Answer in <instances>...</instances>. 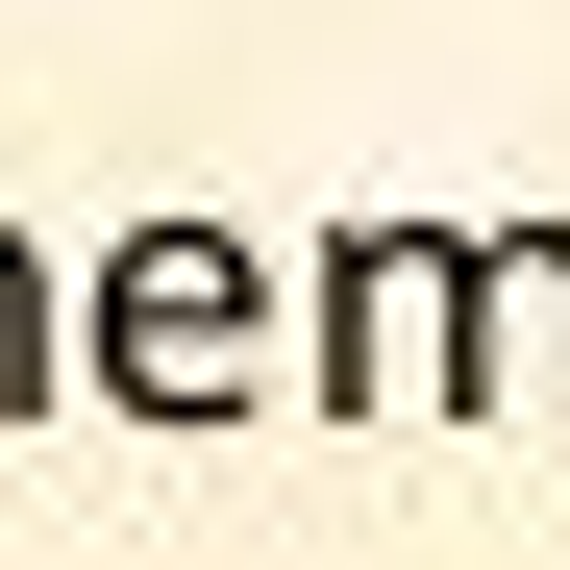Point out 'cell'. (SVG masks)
Listing matches in <instances>:
<instances>
[{"mask_svg":"<svg viewBox=\"0 0 570 570\" xmlns=\"http://www.w3.org/2000/svg\"><path fill=\"white\" fill-rule=\"evenodd\" d=\"M323 397L347 422H446L471 397V224H347V273H323Z\"/></svg>","mask_w":570,"mask_h":570,"instance_id":"6da1fadb","label":"cell"},{"mask_svg":"<svg viewBox=\"0 0 570 570\" xmlns=\"http://www.w3.org/2000/svg\"><path fill=\"white\" fill-rule=\"evenodd\" d=\"M100 372H125L149 422H224L248 372H273V298H248V248H224V224H149V248L100 273Z\"/></svg>","mask_w":570,"mask_h":570,"instance_id":"7a4b0ae2","label":"cell"},{"mask_svg":"<svg viewBox=\"0 0 570 570\" xmlns=\"http://www.w3.org/2000/svg\"><path fill=\"white\" fill-rule=\"evenodd\" d=\"M471 397L570 422V224H497V248H471Z\"/></svg>","mask_w":570,"mask_h":570,"instance_id":"3957f363","label":"cell"},{"mask_svg":"<svg viewBox=\"0 0 570 570\" xmlns=\"http://www.w3.org/2000/svg\"><path fill=\"white\" fill-rule=\"evenodd\" d=\"M0 397H50V273L0 248Z\"/></svg>","mask_w":570,"mask_h":570,"instance_id":"277c9868","label":"cell"}]
</instances>
